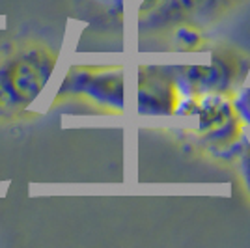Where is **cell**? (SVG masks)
I'll list each match as a JSON object with an SVG mask.
<instances>
[{
	"label": "cell",
	"instance_id": "ba28073f",
	"mask_svg": "<svg viewBox=\"0 0 250 248\" xmlns=\"http://www.w3.org/2000/svg\"><path fill=\"white\" fill-rule=\"evenodd\" d=\"M241 170H243V177H245V183L250 190V144L245 145L243 149V155H241Z\"/></svg>",
	"mask_w": 250,
	"mask_h": 248
},
{
	"label": "cell",
	"instance_id": "3957f363",
	"mask_svg": "<svg viewBox=\"0 0 250 248\" xmlns=\"http://www.w3.org/2000/svg\"><path fill=\"white\" fill-rule=\"evenodd\" d=\"M75 104L97 114H124V67L75 65L63 79L52 108Z\"/></svg>",
	"mask_w": 250,
	"mask_h": 248
},
{
	"label": "cell",
	"instance_id": "7a4b0ae2",
	"mask_svg": "<svg viewBox=\"0 0 250 248\" xmlns=\"http://www.w3.org/2000/svg\"><path fill=\"white\" fill-rule=\"evenodd\" d=\"M176 114L190 120L194 135L217 153H233L243 140L245 120L228 93L185 95Z\"/></svg>",
	"mask_w": 250,
	"mask_h": 248
},
{
	"label": "cell",
	"instance_id": "5b68a950",
	"mask_svg": "<svg viewBox=\"0 0 250 248\" xmlns=\"http://www.w3.org/2000/svg\"><path fill=\"white\" fill-rule=\"evenodd\" d=\"M183 93L176 71L161 65H142L138 69V114L170 116L176 114Z\"/></svg>",
	"mask_w": 250,
	"mask_h": 248
},
{
	"label": "cell",
	"instance_id": "6da1fadb",
	"mask_svg": "<svg viewBox=\"0 0 250 248\" xmlns=\"http://www.w3.org/2000/svg\"><path fill=\"white\" fill-rule=\"evenodd\" d=\"M58 52L47 43L26 40L0 51V124L28 110L52 77Z\"/></svg>",
	"mask_w": 250,
	"mask_h": 248
},
{
	"label": "cell",
	"instance_id": "8992f818",
	"mask_svg": "<svg viewBox=\"0 0 250 248\" xmlns=\"http://www.w3.org/2000/svg\"><path fill=\"white\" fill-rule=\"evenodd\" d=\"M222 2H226V0H177V6L183 13L200 15V13L215 11Z\"/></svg>",
	"mask_w": 250,
	"mask_h": 248
},
{
	"label": "cell",
	"instance_id": "277c9868",
	"mask_svg": "<svg viewBox=\"0 0 250 248\" xmlns=\"http://www.w3.org/2000/svg\"><path fill=\"white\" fill-rule=\"evenodd\" d=\"M177 83L185 95L196 93H228L237 83L241 73L247 71L237 54L229 51L213 52L209 63L183 65L174 69Z\"/></svg>",
	"mask_w": 250,
	"mask_h": 248
},
{
	"label": "cell",
	"instance_id": "52a82bcc",
	"mask_svg": "<svg viewBox=\"0 0 250 248\" xmlns=\"http://www.w3.org/2000/svg\"><path fill=\"white\" fill-rule=\"evenodd\" d=\"M235 106L239 110L241 118L250 124V88L249 90H243V93L239 95V99H235Z\"/></svg>",
	"mask_w": 250,
	"mask_h": 248
}]
</instances>
